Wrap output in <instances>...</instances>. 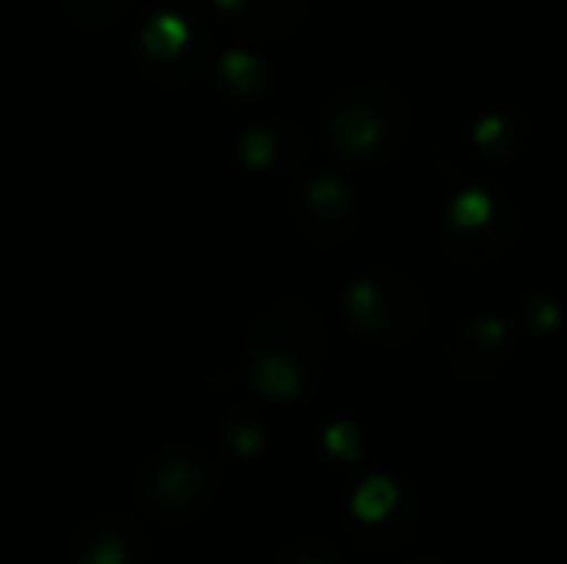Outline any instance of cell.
Listing matches in <instances>:
<instances>
[{
    "instance_id": "cell-3",
    "label": "cell",
    "mask_w": 567,
    "mask_h": 564,
    "mask_svg": "<svg viewBox=\"0 0 567 564\" xmlns=\"http://www.w3.org/2000/svg\"><path fill=\"white\" fill-rule=\"evenodd\" d=\"M220 8L255 35H282L301 20L306 0H220Z\"/></svg>"
},
{
    "instance_id": "cell-1",
    "label": "cell",
    "mask_w": 567,
    "mask_h": 564,
    "mask_svg": "<svg viewBox=\"0 0 567 564\" xmlns=\"http://www.w3.org/2000/svg\"><path fill=\"white\" fill-rule=\"evenodd\" d=\"M209 495V472L194 460H155V472L140 475V499L166 519H182Z\"/></svg>"
},
{
    "instance_id": "cell-2",
    "label": "cell",
    "mask_w": 567,
    "mask_h": 564,
    "mask_svg": "<svg viewBox=\"0 0 567 564\" xmlns=\"http://www.w3.org/2000/svg\"><path fill=\"white\" fill-rule=\"evenodd\" d=\"M382 121L371 109V93H351L340 98L329 116V140L337 143L343 155H367L382 143Z\"/></svg>"
}]
</instances>
